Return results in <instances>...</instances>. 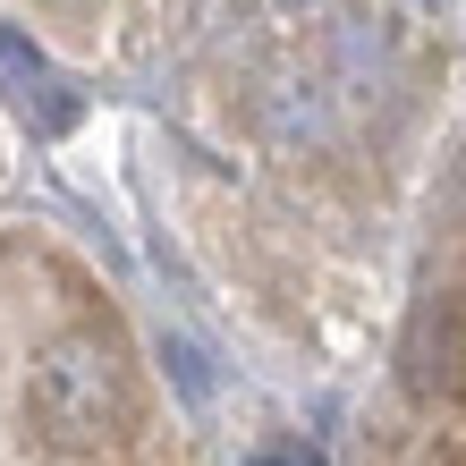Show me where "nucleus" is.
<instances>
[{"mask_svg": "<svg viewBox=\"0 0 466 466\" xmlns=\"http://www.w3.org/2000/svg\"><path fill=\"white\" fill-rule=\"evenodd\" d=\"M25 424L43 450L60 458H102L119 450V432L136 424V381L111 331H60L35 348V381H25Z\"/></svg>", "mask_w": 466, "mask_h": 466, "instance_id": "nucleus-1", "label": "nucleus"}, {"mask_svg": "<svg viewBox=\"0 0 466 466\" xmlns=\"http://www.w3.org/2000/svg\"><path fill=\"white\" fill-rule=\"evenodd\" d=\"M407 381L416 399H441L466 416V271L441 280L416 306V331H407Z\"/></svg>", "mask_w": 466, "mask_h": 466, "instance_id": "nucleus-2", "label": "nucleus"}, {"mask_svg": "<svg viewBox=\"0 0 466 466\" xmlns=\"http://www.w3.org/2000/svg\"><path fill=\"white\" fill-rule=\"evenodd\" d=\"M0 86H9L25 111H35V102L51 94V68H43V51L17 35V25H0Z\"/></svg>", "mask_w": 466, "mask_h": 466, "instance_id": "nucleus-3", "label": "nucleus"}, {"mask_svg": "<svg viewBox=\"0 0 466 466\" xmlns=\"http://www.w3.org/2000/svg\"><path fill=\"white\" fill-rule=\"evenodd\" d=\"M246 466H322V450H314V441H297V432H280V441H263Z\"/></svg>", "mask_w": 466, "mask_h": 466, "instance_id": "nucleus-4", "label": "nucleus"}, {"mask_svg": "<svg viewBox=\"0 0 466 466\" xmlns=\"http://www.w3.org/2000/svg\"><path fill=\"white\" fill-rule=\"evenodd\" d=\"M280 9H322V0H280Z\"/></svg>", "mask_w": 466, "mask_h": 466, "instance_id": "nucleus-5", "label": "nucleus"}, {"mask_svg": "<svg viewBox=\"0 0 466 466\" xmlns=\"http://www.w3.org/2000/svg\"><path fill=\"white\" fill-rule=\"evenodd\" d=\"M458 466H466V450H458Z\"/></svg>", "mask_w": 466, "mask_h": 466, "instance_id": "nucleus-6", "label": "nucleus"}]
</instances>
